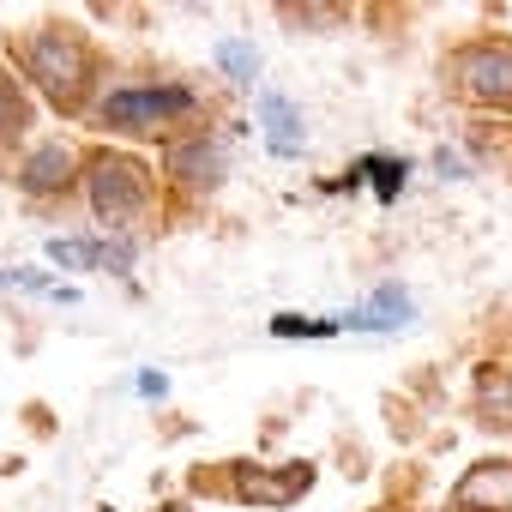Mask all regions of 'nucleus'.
Instances as JSON below:
<instances>
[{
  "label": "nucleus",
  "instance_id": "obj_1",
  "mask_svg": "<svg viewBox=\"0 0 512 512\" xmlns=\"http://www.w3.org/2000/svg\"><path fill=\"white\" fill-rule=\"evenodd\" d=\"M193 115H199V97L187 85H115L91 109V121L103 133H127V139H169Z\"/></svg>",
  "mask_w": 512,
  "mask_h": 512
},
{
  "label": "nucleus",
  "instance_id": "obj_2",
  "mask_svg": "<svg viewBox=\"0 0 512 512\" xmlns=\"http://www.w3.org/2000/svg\"><path fill=\"white\" fill-rule=\"evenodd\" d=\"M19 67L31 73V85L61 109L73 115L85 103V79H91V55L79 43V31H37L19 43Z\"/></svg>",
  "mask_w": 512,
  "mask_h": 512
},
{
  "label": "nucleus",
  "instance_id": "obj_3",
  "mask_svg": "<svg viewBox=\"0 0 512 512\" xmlns=\"http://www.w3.org/2000/svg\"><path fill=\"white\" fill-rule=\"evenodd\" d=\"M85 199H91L97 223H103L109 235H121V229L145 211V199H151V175H145L139 157L97 151V157L85 163Z\"/></svg>",
  "mask_w": 512,
  "mask_h": 512
},
{
  "label": "nucleus",
  "instance_id": "obj_4",
  "mask_svg": "<svg viewBox=\"0 0 512 512\" xmlns=\"http://www.w3.org/2000/svg\"><path fill=\"white\" fill-rule=\"evenodd\" d=\"M446 79L464 103L512 115V37H476L446 61Z\"/></svg>",
  "mask_w": 512,
  "mask_h": 512
},
{
  "label": "nucleus",
  "instance_id": "obj_5",
  "mask_svg": "<svg viewBox=\"0 0 512 512\" xmlns=\"http://www.w3.org/2000/svg\"><path fill=\"white\" fill-rule=\"evenodd\" d=\"M229 488L247 506H296L314 488V464H278V470H266V464H229Z\"/></svg>",
  "mask_w": 512,
  "mask_h": 512
},
{
  "label": "nucleus",
  "instance_id": "obj_6",
  "mask_svg": "<svg viewBox=\"0 0 512 512\" xmlns=\"http://www.w3.org/2000/svg\"><path fill=\"white\" fill-rule=\"evenodd\" d=\"M169 175H175L187 193H211V187H223V175H229V151H223V139H217V133H187V139L169 151Z\"/></svg>",
  "mask_w": 512,
  "mask_h": 512
},
{
  "label": "nucleus",
  "instance_id": "obj_7",
  "mask_svg": "<svg viewBox=\"0 0 512 512\" xmlns=\"http://www.w3.org/2000/svg\"><path fill=\"white\" fill-rule=\"evenodd\" d=\"M452 512H512V458H482L452 488Z\"/></svg>",
  "mask_w": 512,
  "mask_h": 512
},
{
  "label": "nucleus",
  "instance_id": "obj_8",
  "mask_svg": "<svg viewBox=\"0 0 512 512\" xmlns=\"http://www.w3.org/2000/svg\"><path fill=\"white\" fill-rule=\"evenodd\" d=\"M73 175H79V157H73V145H61V139L37 145V151H31V157L19 163V187H25L31 199L67 193V187H73Z\"/></svg>",
  "mask_w": 512,
  "mask_h": 512
},
{
  "label": "nucleus",
  "instance_id": "obj_9",
  "mask_svg": "<svg viewBox=\"0 0 512 512\" xmlns=\"http://www.w3.org/2000/svg\"><path fill=\"white\" fill-rule=\"evenodd\" d=\"M410 320H416V302H410L404 284H380L368 302H356L350 314H338V326H356V332H398Z\"/></svg>",
  "mask_w": 512,
  "mask_h": 512
},
{
  "label": "nucleus",
  "instance_id": "obj_10",
  "mask_svg": "<svg viewBox=\"0 0 512 512\" xmlns=\"http://www.w3.org/2000/svg\"><path fill=\"white\" fill-rule=\"evenodd\" d=\"M260 127H266V145H272L278 157H302L308 121H302V109H296L284 91H260Z\"/></svg>",
  "mask_w": 512,
  "mask_h": 512
},
{
  "label": "nucleus",
  "instance_id": "obj_11",
  "mask_svg": "<svg viewBox=\"0 0 512 512\" xmlns=\"http://www.w3.org/2000/svg\"><path fill=\"white\" fill-rule=\"evenodd\" d=\"M404 181H410V163H404V157L368 151V157H356V169H350L344 181H332V187H374V199H398Z\"/></svg>",
  "mask_w": 512,
  "mask_h": 512
},
{
  "label": "nucleus",
  "instance_id": "obj_12",
  "mask_svg": "<svg viewBox=\"0 0 512 512\" xmlns=\"http://www.w3.org/2000/svg\"><path fill=\"white\" fill-rule=\"evenodd\" d=\"M470 404H476L482 428H512V368H500V362L476 368V392H470Z\"/></svg>",
  "mask_w": 512,
  "mask_h": 512
},
{
  "label": "nucleus",
  "instance_id": "obj_13",
  "mask_svg": "<svg viewBox=\"0 0 512 512\" xmlns=\"http://www.w3.org/2000/svg\"><path fill=\"white\" fill-rule=\"evenodd\" d=\"M217 67L229 73V85H253L260 79V43L253 37H217Z\"/></svg>",
  "mask_w": 512,
  "mask_h": 512
},
{
  "label": "nucleus",
  "instance_id": "obj_14",
  "mask_svg": "<svg viewBox=\"0 0 512 512\" xmlns=\"http://www.w3.org/2000/svg\"><path fill=\"white\" fill-rule=\"evenodd\" d=\"M49 260L67 266V272H97L103 266V241H91V235H79V241L73 235H55L49 241Z\"/></svg>",
  "mask_w": 512,
  "mask_h": 512
},
{
  "label": "nucleus",
  "instance_id": "obj_15",
  "mask_svg": "<svg viewBox=\"0 0 512 512\" xmlns=\"http://www.w3.org/2000/svg\"><path fill=\"white\" fill-rule=\"evenodd\" d=\"M332 332H344L338 320H308V314H278L272 320V338H332Z\"/></svg>",
  "mask_w": 512,
  "mask_h": 512
},
{
  "label": "nucleus",
  "instance_id": "obj_16",
  "mask_svg": "<svg viewBox=\"0 0 512 512\" xmlns=\"http://www.w3.org/2000/svg\"><path fill=\"white\" fill-rule=\"evenodd\" d=\"M103 272H121V278L133 272V241L127 235H109L103 241Z\"/></svg>",
  "mask_w": 512,
  "mask_h": 512
},
{
  "label": "nucleus",
  "instance_id": "obj_17",
  "mask_svg": "<svg viewBox=\"0 0 512 512\" xmlns=\"http://www.w3.org/2000/svg\"><path fill=\"white\" fill-rule=\"evenodd\" d=\"M434 175H440V181H464V175H470V163H464L452 145H440V151H434Z\"/></svg>",
  "mask_w": 512,
  "mask_h": 512
},
{
  "label": "nucleus",
  "instance_id": "obj_18",
  "mask_svg": "<svg viewBox=\"0 0 512 512\" xmlns=\"http://www.w3.org/2000/svg\"><path fill=\"white\" fill-rule=\"evenodd\" d=\"M133 392L157 404V398H169V374H157V368H139V380H133Z\"/></svg>",
  "mask_w": 512,
  "mask_h": 512
},
{
  "label": "nucleus",
  "instance_id": "obj_19",
  "mask_svg": "<svg viewBox=\"0 0 512 512\" xmlns=\"http://www.w3.org/2000/svg\"><path fill=\"white\" fill-rule=\"evenodd\" d=\"M13 115H19V109H13V97H7V85H0V127H7Z\"/></svg>",
  "mask_w": 512,
  "mask_h": 512
},
{
  "label": "nucleus",
  "instance_id": "obj_20",
  "mask_svg": "<svg viewBox=\"0 0 512 512\" xmlns=\"http://www.w3.org/2000/svg\"><path fill=\"white\" fill-rule=\"evenodd\" d=\"M157 512H193V506H187V500H169V506H157Z\"/></svg>",
  "mask_w": 512,
  "mask_h": 512
},
{
  "label": "nucleus",
  "instance_id": "obj_21",
  "mask_svg": "<svg viewBox=\"0 0 512 512\" xmlns=\"http://www.w3.org/2000/svg\"><path fill=\"white\" fill-rule=\"evenodd\" d=\"M0 284H7V272H0Z\"/></svg>",
  "mask_w": 512,
  "mask_h": 512
}]
</instances>
